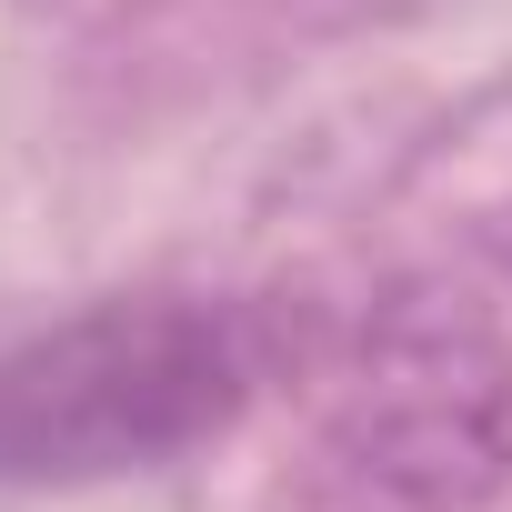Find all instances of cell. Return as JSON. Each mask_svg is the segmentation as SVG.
<instances>
[{"label": "cell", "mask_w": 512, "mask_h": 512, "mask_svg": "<svg viewBox=\"0 0 512 512\" xmlns=\"http://www.w3.org/2000/svg\"><path fill=\"white\" fill-rule=\"evenodd\" d=\"M362 472L412 502H482L512 472V362L452 302H402L372 332L362 402H352Z\"/></svg>", "instance_id": "2"}, {"label": "cell", "mask_w": 512, "mask_h": 512, "mask_svg": "<svg viewBox=\"0 0 512 512\" xmlns=\"http://www.w3.org/2000/svg\"><path fill=\"white\" fill-rule=\"evenodd\" d=\"M251 392L241 322L211 302H101L0 352V482H101L211 442Z\"/></svg>", "instance_id": "1"}, {"label": "cell", "mask_w": 512, "mask_h": 512, "mask_svg": "<svg viewBox=\"0 0 512 512\" xmlns=\"http://www.w3.org/2000/svg\"><path fill=\"white\" fill-rule=\"evenodd\" d=\"M502 241H512V231H502Z\"/></svg>", "instance_id": "3"}]
</instances>
